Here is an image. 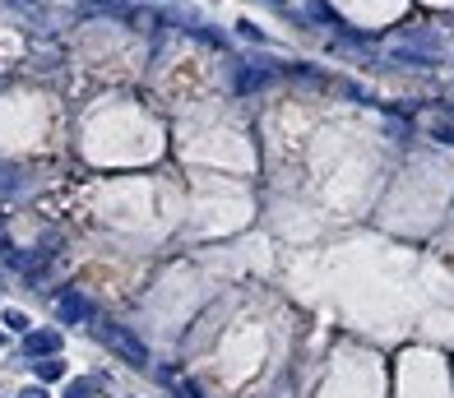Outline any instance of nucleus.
<instances>
[{"mask_svg":"<svg viewBox=\"0 0 454 398\" xmlns=\"http://www.w3.org/2000/svg\"><path fill=\"white\" fill-rule=\"evenodd\" d=\"M97 334L107 338L111 348H116V352L126 357V361H135V366H149V348H144V343H140L135 334H126V329H116V324H102Z\"/></svg>","mask_w":454,"mask_h":398,"instance_id":"obj_1","label":"nucleus"},{"mask_svg":"<svg viewBox=\"0 0 454 398\" xmlns=\"http://www.w3.org/2000/svg\"><path fill=\"white\" fill-rule=\"evenodd\" d=\"M23 352L28 357H61V329H32V334H23Z\"/></svg>","mask_w":454,"mask_h":398,"instance_id":"obj_2","label":"nucleus"},{"mask_svg":"<svg viewBox=\"0 0 454 398\" xmlns=\"http://www.w3.org/2000/svg\"><path fill=\"white\" fill-rule=\"evenodd\" d=\"M56 315H61V324H84V320H93V306L84 301V292H61Z\"/></svg>","mask_w":454,"mask_h":398,"instance_id":"obj_3","label":"nucleus"},{"mask_svg":"<svg viewBox=\"0 0 454 398\" xmlns=\"http://www.w3.org/2000/svg\"><path fill=\"white\" fill-rule=\"evenodd\" d=\"M269 79H274V75H269L265 65H241L232 84H236V93H255V88H265Z\"/></svg>","mask_w":454,"mask_h":398,"instance_id":"obj_4","label":"nucleus"},{"mask_svg":"<svg viewBox=\"0 0 454 398\" xmlns=\"http://www.w3.org/2000/svg\"><path fill=\"white\" fill-rule=\"evenodd\" d=\"M32 375L42 384H56V380H65V361L61 357H42V361H32Z\"/></svg>","mask_w":454,"mask_h":398,"instance_id":"obj_5","label":"nucleus"},{"mask_svg":"<svg viewBox=\"0 0 454 398\" xmlns=\"http://www.w3.org/2000/svg\"><path fill=\"white\" fill-rule=\"evenodd\" d=\"M23 190V171L19 167H0V195L10 199V195H19Z\"/></svg>","mask_w":454,"mask_h":398,"instance_id":"obj_6","label":"nucleus"},{"mask_svg":"<svg viewBox=\"0 0 454 398\" xmlns=\"http://www.w3.org/2000/svg\"><path fill=\"white\" fill-rule=\"evenodd\" d=\"M65 398H97V380H70Z\"/></svg>","mask_w":454,"mask_h":398,"instance_id":"obj_7","label":"nucleus"},{"mask_svg":"<svg viewBox=\"0 0 454 398\" xmlns=\"http://www.w3.org/2000/svg\"><path fill=\"white\" fill-rule=\"evenodd\" d=\"M5 329H15V334H28V315H23V310H5Z\"/></svg>","mask_w":454,"mask_h":398,"instance_id":"obj_8","label":"nucleus"},{"mask_svg":"<svg viewBox=\"0 0 454 398\" xmlns=\"http://www.w3.org/2000/svg\"><path fill=\"white\" fill-rule=\"evenodd\" d=\"M236 32H241V37H246V42H265V32L255 28V23H246V19H241V23H236Z\"/></svg>","mask_w":454,"mask_h":398,"instance_id":"obj_9","label":"nucleus"},{"mask_svg":"<svg viewBox=\"0 0 454 398\" xmlns=\"http://www.w3.org/2000/svg\"><path fill=\"white\" fill-rule=\"evenodd\" d=\"M431 135L445 139V144H454V125H431Z\"/></svg>","mask_w":454,"mask_h":398,"instance_id":"obj_10","label":"nucleus"},{"mask_svg":"<svg viewBox=\"0 0 454 398\" xmlns=\"http://www.w3.org/2000/svg\"><path fill=\"white\" fill-rule=\"evenodd\" d=\"M23 398H47V389H42V384H37V389H28V394Z\"/></svg>","mask_w":454,"mask_h":398,"instance_id":"obj_11","label":"nucleus"},{"mask_svg":"<svg viewBox=\"0 0 454 398\" xmlns=\"http://www.w3.org/2000/svg\"><path fill=\"white\" fill-rule=\"evenodd\" d=\"M0 348H5V334H0Z\"/></svg>","mask_w":454,"mask_h":398,"instance_id":"obj_12","label":"nucleus"},{"mask_svg":"<svg viewBox=\"0 0 454 398\" xmlns=\"http://www.w3.org/2000/svg\"><path fill=\"white\" fill-rule=\"evenodd\" d=\"M274 5H278V0H274Z\"/></svg>","mask_w":454,"mask_h":398,"instance_id":"obj_13","label":"nucleus"}]
</instances>
